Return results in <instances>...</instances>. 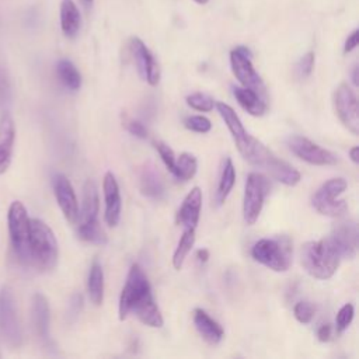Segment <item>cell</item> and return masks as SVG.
Segmentation results:
<instances>
[{
	"label": "cell",
	"instance_id": "cell-46",
	"mask_svg": "<svg viewBox=\"0 0 359 359\" xmlns=\"http://www.w3.org/2000/svg\"><path fill=\"white\" fill-rule=\"evenodd\" d=\"M195 3H198V4H206L209 0H194Z\"/></svg>",
	"mask_w": 359,
	"mask_h": 359
},
{
	"label": "cell",
	"instance_id": "cell-26",
	"mask_svg": "<svg viewBox=\"0 0 359 359\" xmlns=\"http://www.w3.org/2000/svg\"><path fill=\"white\" fill-rule=\"evenodd\" d=\"M140 191L144 196L151 199H160L164 195L163 182L156 172L154 167L146 165L140 171Z\"/></svg>",
	"mask_w": 359,
	"mask_h": 359
},
{
	"label": "cell",
	"instance_id": "cell-13",
	"mask_svg": "<svg viewBox=\"0 0 359 359\" xmlns=\"http://www.w3.org/2000/svg\"><path fill=\"white\" fill-rule=\"evenodd\" d=\"M130 50L140 77L150 86H157L160 81V67L153 53L137 36L130 39Z\"/></svg>",
	"mask_w": 359,
	"mask_h": 359
},
{
	"label": "cell",
	"instance_id": "cell-5",
	"mask_svg": "<svg viewBox=\"0 0 359 359\" xmlns=\"http://www.w3.org/2000/svg\"><path fill=\"white\" fill-rule=\"evenodd\" d=\"M251 255L264 266L275 272H285L290 266L292 244L285 236L276 238H261L252 245Z\"/></svg>",
	"mask_w": 359,
	"mask_h": 359
},
{
	"label": "cell",
	"instance_id": "cell-42",
	"mask_svg": "<svg viewBox=\"0 0 359 359\" xmlns=\"http://www.w3.org/2000/svg\"><path fill=\"white\" fill-rule=\"evenodd\" d=\"M331 332H332V327H331V324H323V325H320V328L317 330L318 341H321V342H327V341H330V338H331Z\"/></svg>",
	"mask_w": 359,
	"mask_h": 359
},
{
	"label": "cell",
	"instance_id": "cell-39",
	"mask_svg": "<svg viewBox=\"0 0 359 359\" xmlns=\"http://www.w3.org/2000/svg\"><path fill=\"white\" fill-rule=\"evenodd\" d=\"M8 95H10L8 76L4 66L0 65V104L6 102V100H8Z\"/></svg>",
	"mask_w": 359,
	"mask_h": 359
},
{
	"label": "cell",
	"instance_id": "cell-12",
	"mask_svg": "<svg viewBox=\"0 0 359 359\" xmlns=\"http://www.w3.org/2000/svg\"><path fill=\"white\" fill-rule=\"evenodd\" d=\"M334 108L339 121L353 133H359V112H358V100L353 90L341 83L334 93Z\"/></svg>",
	"mask_w": 359,
	"mask_h": 359
},
{
	"label": "cell",
	"instance_id": "cell-9",
	"mask_svg": "<svg viewBox=\"0 0 359 359\" xmlns=\"http://www.w3.org/2000/svg\"><path fill=\"white\" fill-rule=\"evenodd\" d=\"M251 52L245 46H237L230 52V66L236 79L243 87L255 91L262 98L266 97V88L261 76L251 63Z\"/></svg>",
	"mask_w": 359,
	"mask_h": 359
},
{
	"label": "cell",
	"instance_id": "cell-29",
	"mask_svg": "<svg viewBox=\"0 0 359 359\" xmlns=\"http://www.w3.org/2000/svg\"><path fill=\"white\" fill-rule=\"evenodd\" d=\"M195 243V229H185L172 255V266L180 271Z\"/></svg>",
	"mask_w": 359,
	"mask_h": 359
},
{
	"label": "cell",
	"instance_id": "cell-34",
	"mask_svg": "<svg viewBox=\"0 0 359 359\" xmlns=\"http://www.w3.org/2000/svg\"><path fill=\"white\" fill-rule=\"evenodd\" d=\"M353 314H355V309H353V304L351 303H346L339 309L335 318V328L338 334L344 332L349 327V324L353 320Z\"/></svg>",
	"mask_w": 359,
	"mask_h": 359
},
{
	"label": "cell",
	"instance_id": "cell-17",
	"mask_svg": "<svg viewBox=\"0 0 359 359\" xmlns=\"http://www.w3.org/2000/svg\"><path fill=\"white\" fill-rule=\"evenodd\" d=\"M330 237L339 248L342 258L352 259L355 257L358 247V226L353 220L335 223Z\"/></svg>",
	"mask_w": 359,
	"mask_h": 359
},
{
	"label": "cell",
	"instance_id": "cell-35",
	"mask_svg": "<svg viewBox=\"0 0 359 359\" xmlns=\"http://www.w3.org/2000/svg\"><path fill=\"white\" fill-rule=\"evenodd\" d=\"M184 125L187 129L196 133H208L212 128L210 121L202 115H191L184 119Z\"/></svg>",
	"mask_w": 359,
	"mask_h": 359
},
{
	"label": "cell",
	"instance_id": "cell-18",
	"mask_svg": "<svg viewBox=\"0 0 359 359\" xmlns=\"http://www.w3.org/2000/svg\"><path fill=\"white\" fill-rule=\"evenodd\" d=\"M216 108H217V112L220 114V116L223 118L229 132L231 133V137L237 146V150L241 154L247 149V146L251 140V135L244 129L238 115L230 105H227L224 102H217Z\"/></svg>",
	"mask_w": 359,
	"mask_h": 359
},
{
	"label": "cell",
	"instance_id": "cell-8",
	"mask_svg": "<svg viewBox=\"0 0 359 359\" xmlns=\"http://www.w3.org/2000/svg\"><path fill=\"white\" fill-rule=\"evenodd\" d=\"M0 335L11 348H18L22 342V328L18 318L15 299L8 286L0 289Z\"/></svg>",
	"mask_w": 359,
	"mask_h": 359
},
{
	"label": "cell",
	"instance_id": "cell-1",
	"mask_svg": "<svg viewBox=\"0 0 359 359\" xmlns=\"http://www.w3.org/2000/svg\"><path fill=\"white\" fill-rule=\"evenodd\" d=\"M119 320L133 313L143 324L160 328L164 324L161 311L156 304L149 279L139 264H132L119 297Z\"/></svg>",
	"mask_w": 359,
	"mask_h": 359
},
{
	"label": "cell",
	"instance_id": "cell-21",
	"mask_svg": "<svg viewBox=\"0 0 359 359\" xmlns=\"http://www.w3.org/2000/svg\"><path fill=\"white\" fill-rule=\"evenodd\" d=\"M192 320H194L195 328L208 344L216 345L223 339L224 331L222 325L216 320H213L205 310L195 309L192 313Z\"/></svg>",
	"mask_w": 359,
	"mask_h": 359
},
{
	"label": "cell",
	"instance_id": "cell-3",
	"mask_svg": "<svg viewBox=\"0 0 359 359\" xmlns=\"http://www.w3.org/2000/svg\"><path fill=\"white\" fill-rule=\"evenodd\" d=\"M241 156L251 163L252 165L268 172L273 180L287 185L294 187L300 181V172L292 167L285 160L279 158L273 154L262 142L251 136V140L247 149L241 153Z\"/></svg>",
	"mask_w": 359,
	"mask_h": 359
},
{
	"label": "cell",
	"instance_id": "cell-32",
	"mask_svg": "<svg viewBox=\"0 0 359 359\" xmlns=\"http://www.w3.org/2000/svg\"><path fill=\"white\" fill-rule=\"evenodd\" d=\"M154 147H156L158 156L161 157L164 165L167 167V170H168L172 175H175V170H177V167H175V160H177V158H175V154H174L172 149H171L167 143L160 142V140H158V142H154Z\"/></svg>",
	"mask_w": 359,
	"mask_h": 359
},
{
	"label": "cell",
	"instance_id": "cell-11",
	"mask_svg": "<svg viewBox=\"0 0 359 359\" xmlns=\"http://www.w3.org/2000/svg\"><path fill=\"white\" fill-rule=\"evenodd\" d=\"M287 147L294 156L313 165H334L338 163V158L334 153L318 146L317 143L311 142L304 136H290L287 139Z\"/></svg>",
	"mask_w": 359,
	"mask_h": 359
},
{
	"label": "cell",
	"instance_id": "cell-7",
	"mask_svg": "<svg viewBox=\"0 0 359 359\" xmlns=\"http://www.w3.org/2000/svg\"><path fill=\"white\" fill-rule=\"evenodd\" d=\"M345 189L346 181L344 178H331L314 192L311 196V205L321 215L339 217L348 210L346 202L344 199H338Z\"/></svg>",
	"mask_w": 359,
	"mask_h": 359
},
{
	"label": "cell",
	"instance_id": "cell-25",
	"mask_svg": "<svg viewBox=\"0 0 359 359\" xmlns=\"http://www.w3.org/2000/svg\"><path fill=\"white\" fill-rule=\"evenodd\" d=\"M87 290L91 303L101 306L104 302V271L98 259H94L87 279Z\"/></svg>",
	"mask_w": 359,
	"mask_h": 359
},
{
	"label": "cell",
	"instance_id": "cell-23",
	"mask_svg": "<svg viewBox=\"0 0 359 359\" xmlns=\"http://www.w3.org/2000/svg\"><path fill=\"white\" fill-rule=\"evenodd\" d=\"M81 17L73 0H62L60 3V28L66 38H74L80 29Z\"/></svg>",
	"mask_w": 359,
	"mask_h": 359
},
{
	"label": "cell",
	"instance_id": "cell-20",
	"mask_svg": "<svg viewBox=\"0 0 359 359\" xmlns=\"http://www.w3.org/2000/svg\"><path fill=\"white\" fill-rule=\"evenodd\" d=\"M14 140H15L14 121L8 112H4L0 116V174H4L10 167Z\"/></svg>",
	"mask_w": 359,
	"mask_h": 359
},
{
	"label": "cell",
	"instance_id": "cell-28",
	"mask_svg": "<svg viewBox=\"0 0 359 359\" xmlns=\"http://www.w3.org/2000/svg\"><path fill=\"white\" fill-rule=\"evenodd\" d=\"M56 72L63 86L72 91H77L81 86V76L77 67L67 59H62L56 65Z\"/></svg>",
	"mask_w": 359,
	"mask_h": 359
},
{
	"label": "cell",
	"instance_id": "cell-36",
	"mask_svg": "<svg viewBox=\"0 0 359 359\" xmlns=\"http://www.w3.org/2000/svg\"><path fill=\"white\" fill-rule=\"evenodd\" d=\"M296 320L302 324H309L314 317V306L310 302H299L293 307Z\"/></svg>",
	"mask_w": 359,
	"mask_h": 359
},
{
	"label": "cell",
	"instance_id": "cell-33",
	"mask_svg": "<svg viewBox=\"0 0 359 359\" xmlns=\"http://www.w3.org/2000/svg\"><path fill=\"white\" fill-rule=\"evenodd\" d=\"M187 104H188L191 108H194V109H196V111H202V112H209V111H212V109H213V105H215L213 100H212L209 95L202 94V93H194V94L188 95V97H187Z\"/></svg>",
	"mask_w": 359,
	"mask_h": 359
},
{
	"label": "cell",
	"instance_id": "cell-22",
	"mask_svg": "<svg viewBox=\"0 0 359 359\" xmlns=\"http://www.w3.org/2000/svg\"><path fill=\"white\" fill-rule=\"evenodd\" d=\"M98 210H100V199H98V189L94 181L87 180L83 187V205L81 210L79 212L80 223H91L98 220Z\"/></svg>",
	"mask_w": 359,
	"mask_h": 359
},
{
	"label": "cell",
	"instance_id": "cell-44",
	"mask_svg": "<svg viewBox=\"0 0 359 359\" xmlns=\"http://www.w3.org/2000/svg\"><path fill=\"white\" fill-rule=\"evenodd\" d=\"M349 157H351V160H352L355 164H358V161H359V147H358V146H353V147L349 150Z\"/></svg>",
	"mask_w": 359,
	"mask_h": 359
},
{
	"label": "cell",
	"instance_id": "cell-47",
	"mask_svg": "<svg viewBox=\"0 0 359 359\" xmlns=\"http://www.w3.org/2000/svg\"><path fill=\"white\" fill-rule=\"evenodd\" d=\"M83 1H84V3H86V4H88V6H91V4H93V1H94V0H83Z\"/></svg>",
	"mask_w": 359,
	"mask_h": 359
},
{
	"label": "cell",
	"instance_id": "cell-6",
	"mask_svg": "<svg viewBox=\"0 0 359 359\" xmlns=\"http://www.w3.org/2000/svg\"><path fill=\"white\" fill-rule=\"evenodd\" d=\"M8 234L13 250L22 264H29V230L31 219L20 201L11 202L7 213Z\"/></svg>",
	"mask_w": 359,
	"mask_h": 359
},
{
	"label": "cell",
	"instance_id": "cell-30",
	"mask_svg": "<svg viewBox=\"0 0 359 359\" xmlns=\"http://www.w3.org/2000/svg\"><path fill=\"white\" fill-rule=\"evenodd\" d=\"M79 237L87 243L104 245L107 244L108 238L105 231L102 230L100 222H91V223H80L79 224Z\"/></svg>",
	"mask_w": 359,
	"mask_h": 359
},
{
	"label": "cell",
	"instance_id": "cell-4",
	"mask_svg": "<svg viewBox=\"0 0 359 359\" xmlns=\"http://www.w3.org/2000/svg\"><path fill=\"white\" fill-rule=\"evenodd\" d=\"M59 248L52 229L41 219H31L29 262L39 271H52L57 264Z\"/></svg>",
	"mask_w": 359,
	"mask_h": 359
},
{
	"label": "cell",
	"instance_id": "cell-10",
	"mask_svg": "<svg viewBox=\"0 0 359 359\" xmlns=\"http://www.w3.org/2000/svg\"><path fill=\"white\" fill-rule=\"evenodd\" d=\"M269 191L268 180L259 172H250L245 181L243 215L247 224H254L262 210L265 196Z\"/></svg>",
	"mask_w": 359,
	"mask_h": 359
},
{
	"label": "cell",
	"instance_id": "cell-15",
	"mask_svg": "<svg viewBox=\"0 0 359 359\" xmlns=\"http://www.w3.org/2000/svg\"><path fill=\"white\" fill-rule=\"evenodd\" d=\"M102 189H104V199H105L104 219H105L108 226L115 227L119 223V219H121L122 201H121L119 185L116 182L115 175L111 171L105 172V175H104Z\"/></svg>",
	"mask_w": 359,
	"mask_h": 359
},
{
	"label": "cell",
	"instance_id": "cell-31",
	"mask_svg": "<svg viewBox=\"0 0 359 359\" xmlns=\"http://www.w3.org/2000/svg\"><path fill=\"white\" fill-rule=\"evenodd\" d=\"M175 178L178 181H188L191 180L198 170L196 157L191 153H181L180 157L175 160Z\"/></svg>",
	"mask_w": 359,
	"mask_h": 359
},
{
	"label": "cell",
	"instance_id": "cell-14",
	"mask_svg": "<svg viewBox=\"0 0 359 359\" xmlns=\"http://www.w3.org/2000/svg\"><path fill=\"white\" fill-rule=\"evenodd\" d=\"M52 184H53L55 198L57 201V205L63 216L69 223H76L79 220V203L70 181L67 180L66 175L56 174L53 177Z\"/></svg>",
	"mask_w": 359,
	"mask_h": 359
},
{
	"label": "cell",
	"instance_id": "cell-43",
	"mask_svg": "<svg viewBox=\"0 0 359 359\" xmlns=\"http://www.w3.org/2000/svg\"><path fill=\"white\" fill-rule=\"evenodd\" d=\"M196 259L202 264H205L209 259V251L206 248H201L196 251Z\"/></svg>",
	"mask_w": 359,
	"mask_h": 359
},
{
	"label": "cell",
	"instance_id": "cell-40",
	"mask_svg": "<svg viewBox=\"0 0 359 359\" xmlns=\"http://www.w3.org/2000/svg\"><path fill=\"white\" fill-rule=\"evenodd\" d=\"M81 306H83V296L80 293L73 294V297L70 300V304H69V316L77 317V314L81 310Z\"/></svg>",
	"mask_w": 359,
	"mask_h": 359
},
{
	"label": "cell",
	"instance_id": "cell-16",
	"mask_svg": "<svg viewBox=\"0 0 359 359\" xmlns=\"http://www.w3.org/2000/svg\"><path fill=\"white\" fill-rule=\"evenodd\" d=\"M31 318H32V325L36 337L45 346H49L52 342L50 332H49L50 310H49V303L42 293H35L32 296Z\"/></svg>",
	"mask_w": 359,
	"mask_h": 359
},
{
	"label": "cell",
	"instance_id": "cell-19",
	"mask_svg": "<svg viewBox=\"0 0 359 359\" xmlns=\"http://www.w3.org/2000/svg\"><path fill=\"white\" fill-rule=\"evenodd\" d=\"M202 208V191L199 187H194L185 196L181 208L177 213V223L185 229H195L199 222Z\"/></svg>",
	"mask_w": 359,
	"mask_h": 359
},
{
	"label": "cell",
	"instance_id": "cell-37",
	"mask_svg": "<svg viewBox=\"0 0 359 359\" xmlns=\"http://www.w3.org/2000/svg\"><path fill=\"white\" fill-rule=\"evenodd\" d=\"M314 53L313 52H307L296 65V74L299 76V79H307L314 67Z\"/></svg>",
	"mask_w": 359,
	"mask_h": 359
},
{
	"label": "cell",
	"instance_id": "cell-45",
	"mask_svg": "<svg viewBox=\"0 0 359 359\" xmlns=\"http://www.w3.org/2000/svg\"><path fill=\"white\" fill-rule=\"evenodd\" d=\"M352 83H353L355 87L359 84V67H358V65H355L353 69H352Z\"/></svg>",
	"mask_w": 359,
	"mask_h": 359
},
{
	"label": "cell",
	"instance_id": "cell-24",
	"mask_svg": "<svg viewBox=\"0 0 359 359\" xmlns=\"http://www.w3.org/2000/svg\"><path fill=\"white\" fill-rule=\"evenodd\" d=\"M233 95L236 97L240 107L250 115L261 116L266 111L265 100L255 91L245 87H233Z\"/></svg>",
	"mask_w": 359,
	"mask_h": 359
},
{
	"label": "cell",
	"instance_id": "cell-2",
	"mask_svg": "<svg viewBox=\"0 0 359 359\" xmlns=\"http://www.w3.org/2000/svg\"><path fill=\"white\" fill-rule=\"evenodd\" d=\"M341 252L331 237L309 241L302 247V265L317 279H330L339 266Z\"/></svg>",
	"mask_w": 359,
	"mask_h": 359
},
{
	"label": "cell",
	"instance_id": "cell-38",
	"mask_svg": "<svg viewBox=\"0 0 359 359\" xmlns=\"http://www.w3.org/2000/svg\"><path fill=\"white\" fill-rule=\"evenodd\" d=\"M125 128L128 129V132L130 135H133L136 137H140V139H146L147 137V129H146V126L140 121L128 118L125 121Z\"/></svg>",
	"mask_w": 359,
	"mask_h": 359
},
{
	"label": "cell",
	"instance_id": "cell-41",
	"mask_svg": "<svg viewBox=\"0 0 359 359\" xmlns=\"http://www.w3.org/2000/svg\"><path fill=\"white\" fill-rule=\"evenodd\" d=\"M358 43H359V31L355 29V31H352V34L346 38L345 45H344V52H345V53L352 52V50L358 46Z\"/></svg>",
	"mask_w": 359,
	"mask_h": 359
},
{
	"label": "cell",
	"instance_id": "cell-27",
	"mask_svg": "<svg viewBox=\"0 0 359 359\" xmlns=\"http://www.w3.org/2000/svg\"><path fill=\"white\" fill-rule=\"evenodd\" d=\"M236 182V168L233 165V161L230 157L224 158L223 167H222V172H220V180H219V185L216 189V195H215V201L217 205H223L224 201L227 199L230 191L233 189Z\"/></svg>",
	"mask_w": 359,
	"mask_h": 359
}]
</instances>
